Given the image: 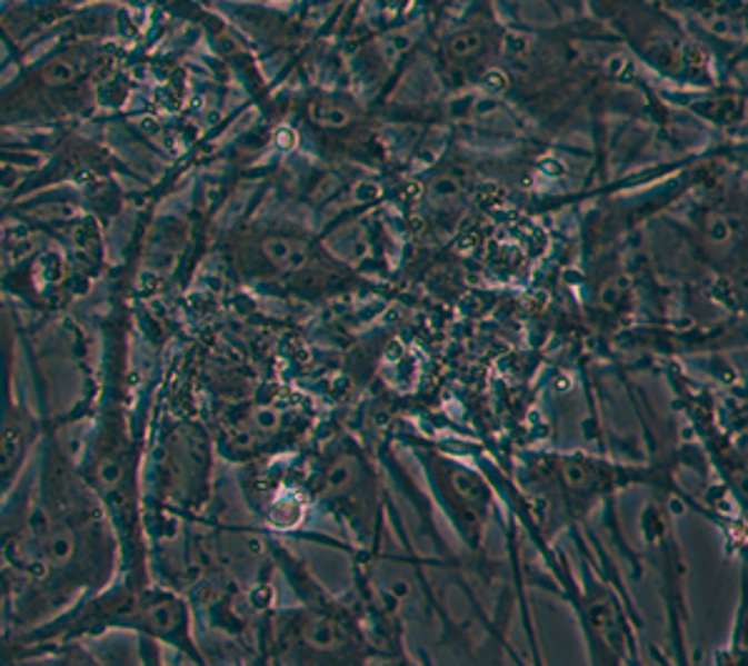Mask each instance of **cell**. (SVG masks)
I'll return each instance as SVG.
<instances>
[{
    "instance_id": "8992f818",
    "label": "cell",
    "mask_w": 748,
    "mask_h": 666,
    "mask_svg": "<svg viewBox=\"0 0 748 666\" xmlns=\"http://www.w3.org/2000/svg\"><path fill=\"white\" fill-rule=\"evenodd\" d=\"M476 43H478V38L476 36H461V38H456V41H453V51L456 53H471L473 51V48H476Z\"/></svg>"
},
{
    "instance_id": "8fae6325",
    "label": "cell",
    "mask_w": 748,
    "mask_h": 666,
    "mask_svg": "<svg viewBox=\"0 0 748 666\" xmlns=\"http://www.w3.org/2000/svg\"><path fill=\"white\" fill-rule=\"evenodd\" d=\"M378 193V188H358V198H371V196H376Z\"/></svg>"
},
{
    "instance_id": "277c9868",
    "label": "cell",
    "mask_w": 748,
    "mask_h": 666,
    "mask_svg": "<svg viewBox=\"0 0 748 666\" xmlns=\"http://www.w3.org/2000/svg\"><path fill=\"white\" fill-rule=\"evenodd\" d=\"M586 629L591 634L594 666H621L624 652V629L616 619V606L606 599H596L591 606H584Z\"/></svg>"
},
{
    "instance_id": "6da1fadb",
    "label": "cell",
    "mask_w": 748,
    "mask_h": 666,
    "mask_svg": "<svg viewBox=\"0 0 748 666\" xmlns=\"http://www.w3.org/2000/svg\"><path fill=\"white\" fill-rule=\"evenodd\" d=\"M3 549L26 581L18 602L23 632L111 584L121 544L103 504L66 461L56 436H48L36 494Z\"/></svg>"
},
{
    "instance_id": "52a82bcc",
    "label": "cell",
    "mask_w": 748,
    "mask_h": 666,
    "mask_svg": "<svg viewBox=\"0 0 748 666\" xmlns=\"http://www.w3.org/2000/svg\"><path fill=\"white\" fill-rule=\"evenodd\" d=\"M541 168H543V171H546V173H551V176H558V173H564V166H561V163H558V161H553V158H546V161L541 163Z\"/></svg>"
},
{
    "instance_id": "5b68a950",
    "label": "cell",
    "mask_w": 748,
    "mask_h": 666,
    "mask_svg": "<svg viewBox=\"0 0 748 666\" xmlns=\"http://www.w3.org/2000/svg\"><path fill=\"white\" fill-rule=\"evenodd\" d=\"M48 666H98V662L86 649H81V644H68L58 646V654L48 662Z\"/></svg>"
},
{
    "instance_id": "30bf717a",
    "label": "cell",
    "mask_w": 748,
    "mask_h": 666,
    "mask_svg": "<svg viewBox=\"0 0 748 666\" xmlns=\"http://www.w3.org/2000/svg\"><path fill=\"white\" fill-rule=\"evenodd\" d=\"M456 191V186L451 181H443V183H438V193H453Z\"/></svg>"
},
{
    "instance_id": "ba28073f",
    "label": "cell",
    "mask_w": 748,
    "mask_h": 666,
    "mask_svg": "<svg viewBox=\"0 0 748 666\" xmlns=\"http://www.w3.org/2000/svg\"><path fill=\"white\" fill-rule=\"evenodd\" d=\"M348 121V116L343 111H331L326 116V123H331V126H341Z\"/></svg>"
},
{
    "instance_id": "9c48e42d",
    "label": "cell",
    "mask_w": 748,
    "mask_h": 666,
    "mask_svg": "<svg viewBox=\"0 0 748 666\" xmlns=\"http://www.w3.org/2000/svg\"><path fill=\"white\" fill-rule=\"evenodd\" d=\"M711 236L716 238V241H718V238H726V236H728L726 221H716V223H714V228H711Z\"/></svg>"
},
{
    "instance_id": "3957f363",
    "label": "cell",
    "mask_w": 748,
    "mask_h": 666,
    "mask_svg": "<svg viewBox=\"0 0 748 666\" xmlns=\"http://www.w3.org/2000/svg\"><path fill=\"white\" fill-rule=\"evenodd\" d=\"M43 429L46 426L18 399L11 336L0 328V499L16 486Z\"/></svg>"
},
{
    "instance_id": "7a4b0ae2",
    "label": "cell",
    "mask_w": 748,
    "mask_h": 666,
    "mask_svg": "<svg viewBox=\"0 0 748 666\" xmlns=\"http://www.w3.org/2000/svg\"><path fill=\"white\" fill-rule=\"evenodd\" d=\"M111 632L136 634L138 639H151L156 644L171 646L186 659L203 666L201 649L193 642L191 614L183 599L176 594L151 586L146 579L123 576L121 584H108L86 599L68 606L31 629L21 632L16 646L21 649H38V646H68L91 636H106Z\"/></svg>"
}]
</instances>
